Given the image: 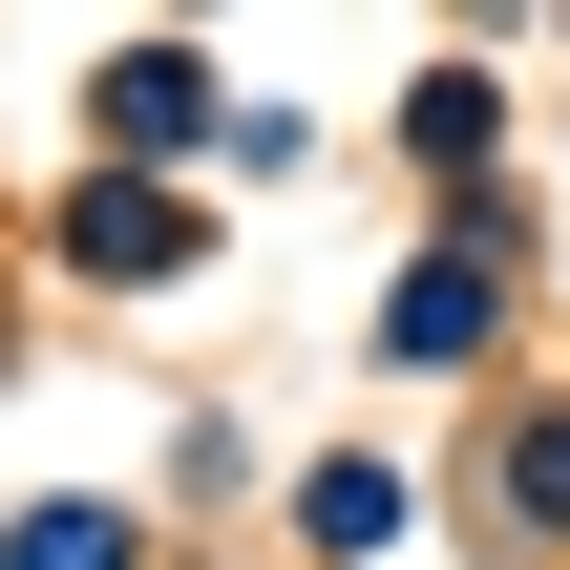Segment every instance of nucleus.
<instances>
[{
	"label": "nucleus",
	"instance_id": "obj_1",
	"mask_svg": "<svg viewBox=\"0 0 570 570\" xmlns=\"http://www.w3.org/2000/svg\"><path fill=\"white\" fill-rule=\"evenodd\" d=\"M465 338H487V275H465V254H423V275H402V317H381V360H423V381H444Z\"/></svg>",
	"mask_w": 570,
	"mask_h": 570
},
{
	"label": "nucleus",
	"instance_id": "obj_4",
	"mask_svg": "<svg viewBox=\"0 0 570 570\" xmlns=\"http://www.w3.org/2000/svg\"><path fill=\"white\" fill-rule=\"evenodd\" d=\"M508 508H529V529H570V423H529V444H508Z\"/></svg>",
	"mask_w": 570,
	"mask_h": 570
},
{
	"label": "nucleus",
	"instance_id": "obj_2",
	"mask_svg": "<svg viewBox=\"0 0 570 570\" xmlns=\"http://www.w3.org/2000/svg\"><path fill=\"white\" fill-rule=\"evenodd\" d=\"M169 254H190L169 190H85V275H169Z\"/></svg>",
	"mask_w": 570,
	"mask_h": 570
},
{
	"label": "nucleus",
	"instance_id": "obj_3",
	"mask_svg": "<svg viewBox=\"0 0 570 570\" xmlns=\"http://www.w3.org/2000/svg\"><path fill=\"white\" fill-rule=\"evenodd\" d=\"M21 570H127V529H106V508H42V529H21Z\"/></svg>",
	"mask_w": 570,
	"mask_h": 570
}]
</instances>
